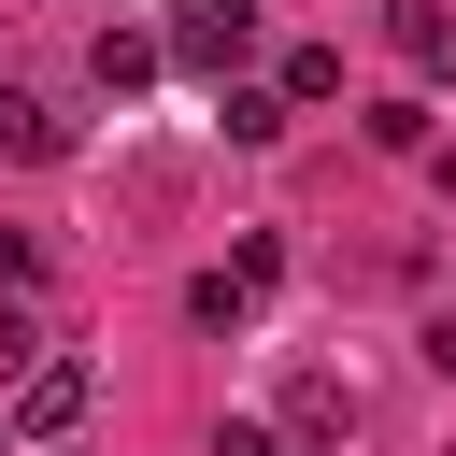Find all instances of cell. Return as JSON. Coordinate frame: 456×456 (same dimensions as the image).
Here are the masks:
<instances>
[{
    "label": "cell",
    "mask_w": 456,
    "mask_h": 456,
    "mask_svg": "<svg viewBox=\"0 0 456 456\" xmlns=\"http://www.w3.org/2000/svg\"><path fill=\"white\" fill-rule=\"evenodd\" d=\"M0 456H14V428H0Z\"/></svg>",
    "instance_id": "cell-11"
},
{
    "label": "cell",
    "mask_w": 456,
    "mask_h": 456,
    "mask_svg": "<svg viewBox=\"0 0 456 456\" xmlns=\"http://www.w3.org/2000/svg\"><path fill=\"white\" fill-rule=\"evenodd\" d=\"M256 299H271V285H242V271H200V285H185V314H200V328H242Z\"/></svg>",
    "instance_id": "cell-8"
},
{
    "label": "cell",
    "mask_w": 456,
    "mask_h": 456,
    "mask_svg": "<svg viewBox=\"0 0 456 456\" xmlns=\"http://www.w3.org/2000/svg\"><path fill=\"white\" fill-rule=\"evenodd\" d=\"M228 142H285V100L271 86H228Z\"/></svg>",
    "instance_id": "cell-9"
},
{
    "label": "cell",
    "mask_w": 456,
    "mask_h": 456,
    "mask_svg": "<svg viewBox=\"0 0 456 456\" xmlns=\"http://www.w3.org/2000/svg\"><path fill=\"white\" fill-rule=\"evenodd\" d=\"M86 399H100V370H86V356H43V370L14 385V442H71Z\"/></svg>",
    "instance_id": "cell-2"
},
{
    "label": "cell",
    "mask_w": 456,
    "mask_h": 456,
    "mask_svg": "<svg viewBox=\"0 0 456 456\" xmlns=\"http://www.w3.org/2000/svg\"><path fill=\"white\" fill-rule=\"evenodd\" d=\"M86 71H100V100H142V86L171 71V43H157V28H100V43H86Z\"/></svg>",
    "instance_id": "cell-4"
},
{
    "label": "cell",
    "mask_w": 456,
    "mask_h": 456,
    "mask_svg": "<svg viewBox=\"0 0 456 456\" xmlns=\"http://www.w3.org/2000/svg\"><path fill=\"white\" fill-rule=\"evenodd\" d=\"M385 43H399L428 86H456V14H442V0H385Z\"/></svg>",
    "instance_id": "cell-5"
},
{
    "label": "cell",
    "mask_w": 456,
    "mask_h": 456,
    "mask_svg": "<svg viewBox=\"0 0 456 456\" xmlns=\"http://www.w3.org/2000/svg\"><path fill=\"white\" fill-rule=\"evenodd\" d=\"M271 100H285V114H299V100H342V43H299V57L271 71Z\"/></svg>",
    "instance_id": "cell-7"
},
{
    "label": "cell",
    "mask_w": 456,
    "mask_h": 456,
    "mask_svg": "<svg viewBox=\"0 0 456 456\" xmlns=\"http://www.w3.org/2000/svg\"><path fill=\"white\" fill-rule=\"evenodd\" d=\"M214 456H285V428H214Z\"/></svg>",
    "instance_id": "cell-10"
},
{
    "label": "cell",
    "mask_w": 456,
    "mask_h": 456,
    "mask_svg": "<svg viewBox=\"0 0 456 456\" xmlns=\"http://www.w3.org/2000/svg\"><path fill=\"white\" fill-rule=\"evenodd\" d=\"M185 71H214V86H242V57H256V0H171V28H157Z\"/></svg>",
    "instance_id": "cell-1"
},
{
    "label": "cell",
    "mask_w": 456,
    "mask_h": 456,
    "mask_svg": "<svg viewBox=\"0 0 456 456\" xmlns=\"http://www.w3.org/2000/svg\"><path fill=\"white\" fill-rule=\"evenodd\" d=\"M0 157H71V114L28 100V86H0Z\"/></svg>",
    "instance_id": "cell-6"
},
{
    "label": "cell",
    "mask_w": 456,
    "mask_h": 456,
    "mask_svg": "<svg viewBox=\"0 0 456 456\" xmlns=\"http://www.w3.org/2000/svg\"><path fill=\"white\" fill-rule=\"evenodd\" d=\"M328 442H356V385L342 370H299L285 385V456H328Z\"/></svg>",
    "instance_id": "cell-3"
}]
</instances>
